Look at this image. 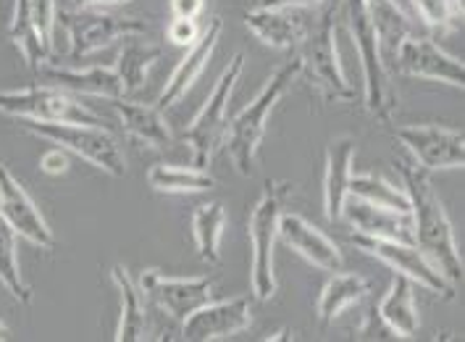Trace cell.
Instances as JSON below:
<instances>
[{"instance_id":"12","label":"cell","mask_w":465,"mask_h":342,"mask_svg":"<svg viewBox=\"0 0 465 342\" xmlns=\"http://www.w3.org/2000/svg\"><path fill=\"white\" fill-rule=\"evenodd\" d=\"M392 72L402 74V76H413V79L444 82V85L458 87V90L465 87L463 61L440 48V43H434L429 35H418V32H411L400 43V48L394 53L392 69H390V74Z\"/></svg>"},{"instance_id":"28","label":"cell","mask_w":465,"mask_h":342,"mask_svg":"<svg viewBox=\"0 0 465 342\" xmlns=\"http://www.w3.org/2000/svg\"><path fill=\"white\" fill-rule=\"evenodd\" d=\"M147 185L155 193L179 196V193H208L216 187V179L205 169L179 166V164H155L147 171Z\"/></svg>"},{"instance_id":"11","label":"cell","mask_w":465,"mask_h":342,"mask_svg":"<svg viewBox=\"0 0 465 342\" xmlns=\"http://www.w3.org/2000/svg\"><path fill=\"white\" fill-rule=\"evenodd\" d=\"M394 137L423 171L463 169L465 137L460 129L440 124H405L394 129Z\"/></svg>"},{"instance_id":"34","label":"cell","mask_w":465,"mask_h":342,"mask_svg":"<svg viewBox=\"0 0 465 342\" xmlns=\"http://www.w3.org/2000/svg\"><path fill=\"white\" fill-rule=\"evenodd\" d=\"M166 37L176 48H190L200 37V25H197V19H176L173 16L172 25L166 26Z\"/></svg>"},{"instance_id":"10","label":"cell","mask_w":465,"mask_h":342,"mask_svg":"<svg viewBox=\"0 0 465 342\" xmlns=\"http://www.w3.org/2000/svg\"><path fill=\"white\" fill-rule=\"evenodd\" d=\"M61 22L69 32L72 58H84L90 53H98L114 45L116 40L147 35V25L143 19L103 14L100 8H74V11L61 14Z\"/></svg>"},{"instance_id":"4","label":"cell","mask_w":465,"mask_h":342,"mask_svg":"<svg viewBox=\"0 0 465 342\" xmlns=\"http://www.w3.org/2000/svg\"><path fill=\"white\" fill-rule=\"evenodd\" d=\"M342 11L355 50L361 55V66H363L366 111L376 122L392 124L394 111H397V96L392 87V74L381 64L379 32H376L371 5H368V0H342Z\"/></svg>"},{"instance_id":"8","label":"cell","mask_w":465,"mask_h":342,"mask_svg":"<svg viewBox=\"0 0 465 342\" xmlns=\"http://www.w3.org/2000/svg\"><path fill=\"white\" fill-rule=\"evenodd\" d=\"M0 114L14 119H35V122H74L103 124L74 93L55 85H32L25 90L0 93Z\"/></svg>"},{"instance_id":"16","label":"cell","mask_w":465,"mask_h":342,"mask_svg":"<svg viewBox=\"0 0 465 342\" xmlns=\"http://www.w3.org/2000/svg\"><path fill=\"white\" fill-rule=\"evenodd\" d=\"M279 240L292 247L297 256H302L308 264L321 271H342L344 256L340 245L326 237L316 224L300 216V214H282L279 216Z\"/></svg>"},{"instance_id":"38","label":"cell","mask_w":465,"mask_h":342,"mask_svg":"<svg viewBox=\"0 0 465 342\" xmlns=\"http://www.w3.org/2000/svg\"><path fill=\"white\" fill-rule=\"evenodd\" d=\"M122 3H129V0H74L76 8H105V5H122Z\"/></svg>"},{"instance_id":"21","label":"cell","mask_w":465,"mask_h":342,"mask_svg":"<svg viewBox=\"0 0 465 342\" xmlns=\"http://www.w3.org/2000/svg\"><path fill=\"white\" fill-rule=\"evenodd\" d=\"M111 108L116 111L124 132L129 137H134L137 143L153 147V150H163L172 146V129L158 106H147V103L132 98H114Z\"/></svg>"},{"instance_id":"2","label":"cell","mask_w":465,"mask_h":342,"mask_svg":"<svg viewBox=\"0 0 465 342\" xmlns=\"http://www.w3.org/2000/svg\"><path fill=\"white\" fill-rule=\"evenodd\" d=\"M300 76V55L294 53L290 61H284L276 72L271 74L269 82L261 87V93L252 98L250 106H245L232 124H226L223 132V143L226 153L234 164V169L240 171L242 176L252 174L255 166V156L258 147L266 137V126H269V116L273 111V106L287 96V90L292 87V82Z\"/></svg>"},{"instance_id":"3","label":"cell","mask_w":465,"mask_h":342,"mask_svg":"<svg viewBox=\"0 0 465 342\" xmlns=\"http://www.w3.org/2000/svg\"><path fill=\"white\" fill-rule=\"evenodd\" d=\"M342 11V0H326L319 19H313L302 43L297 45L300 76H305L321 96L334 103H352L355 90L344 76L340 53H337V16Z\"/></svg>"},{"instance_id":"23","label":"cell","mask_w":465,"mask_h":342,"mask_svg":"<svg viewBox=\"0 0 465 342\" xmlns=\"http://www.w3.org/2000/svg\"><path fill=\"white\" fill-rule=\"evenodd\" d=\"M379 318L387 324V329L400 340H413L420 327L416 306V293H413V282L402 274H397L390 285L387 295L381 297V303L376 306Z\"/></svg>"},{"instance_id":"15","label":"cell","mask_w":465,"mask_h":342,"mask_svg":"<svg viewBox=\"0 0 465 342\" xmlns=\"http://www.w3.org/2000/svg\"><path fill=\"white\" fill-rule=\"evenodd\" d=\"M0 216L8 221V226L19 237H25L26 243L37 245L43 250L55 247L53 229L48 226L45 216L40 214L37 203L26 193L25 185L3 164H0Z\"/></svg>"},{"instance_id":"30","label":"cell","mask_w":465,"mask_h":342,"mask_svg":"<svg viewBox=\"0 0 465 342\" xmlns=\"http://www.w3.org/2000/svg\"><path fill=\"white\" fill-rule=\"evenodd\" d=\"M350 196L361 197L379 208L397 211V214H411V197L405 193V187H397L381 174H352Z\"/></svg>"},{"instance_id":"39","label":"cell","mask_w":465,"mask_h":342,"mask_svg":"<svg viewBox=\"0 0 465 342\" xmlns=\"http://www.w3.org/2000/svg\"><path fill=\"white\" fill-rule=\"evenodd\" d=\"M269 340H290V329H279L276 335H271Z\"/></svg>"},{"instance_id":"19","label":"cell","mask_w":465,"mask_h":342,"mask_svg":"<svg viewBox=\"0 0 465 342\" xmlns=\"http://www.w3.org/2000/svg\"><path fill=\"white\" fill-rule=\"evenodd\" d=\"M342 219H347V224L358 235L413 243V221H411V214H397V211L379 208V206H371V203L361 200V197L350 196L342 208Z\"/></svg>"},{"instance_id":"6","label":"cell","mask_w":465,"mask_h":342,"mask_svg":"<svg viewBox=\"0 0 465 342\" xmlns=\"http://www.w3.org/2000/svg\"><path fill=\"white\" fill-rule=\"evenodd\" d=\"M19 124L29 135L48 140L69 153H76L95 169L105 171L116 179L126 174V158H124L122 146L103 124L35 122V119H19Z\"/></svg>"},{"instance_id":"9","label":"cell","mask_w":465,"mask_h":342,"mask_svg":"<svg viewBox=\"0 0 465 342\" xmlns=\"http://www.w3.org/2000/svg\"><path fill=\"white\" fill-rule=\"evenodd\" d=\"M350 243L355 245L358 250H363L371 258L392 267L397 274L408 277L411 282H418L420 287H426L429 293H434L437 297H444V300L455 297V285L429 261V256L416 243L368 237V235H358V232L350 235Z\"/></svg>"},{"instance_id":"29","label":"cell","mask_w":465,"mask_h":342,"mask_svg":"<svg viewBox=\"0 0 465 342\" xmlns=\"http://www.w3.org/2000/svg\"><path fill=\"white\" fill-rule=\"evenodd\" d=\"M226 229V208L219 200L197 206L193 216V235H195L197 256L203 264L216 267L221 264V237Z\"/></svg>"},{"instance_id":"13","label":"cell","mask_w":465,"mask_h":342,"mask_svg":"<svg viewBox=\"0 0 465 342\" xmlns=\"http://www.w3.org/2000/svg\"><path fill=\"white\" fill-rule=\"evenodd\" d=\"M137 285L145 297L179 324L200 306L213 300V279L208 277H166L158 269H145Z\"/></svg>"},{"instance_id":"18","label":"cell","mask_w":465,"mask_h":342,"mask_svg":"<svg viewBox=\"0 0 465 342\" xmlns=\"http://www.w3.org/2000/svg\"><path fill=\"white\" fill-rule=\"evenodd\" d=\"M245 26L269 48L297 50L302 43L311 19L308 8H266L258 5L245 14Z\"/></svg>"},{"instance_id":"31","label":"cell","mask_w":465,"mask_h":342,"mask_svg":"<svg viewBox=\"0 0 465 342\" xmlns=\"http://www.w3.org/2000/svg\"><path fill=\"white\" fill-rule=\"evenodd\" d=\"M8 37L16 48L22 50L26 66L32 72H40L45 64L50 61V50H45L35 22H32V14H29V0H16L14 3V19L8 26Z\"/></svg>"},{"instance_id":"37","label":"cell","mask_w":465,"mask_h":342,"mask_svg":"<svg viewBox=\"0 0 465 342\" xmlns=\"http://www.w3.org/2000/svg\"><path fill=\"white\" fill-rule=\"evenodd\" d=\"M319 3H326V0H263L261 5H266V8H313Z\"/></svg>"},{"instance_id":"1","label":"cell","mask_w":465,"mask_h":342,"mask_svg":"<svg viewBox=\"0 0 465 342\" xmlns=\"http://www.w3.org/2000/svg\"><path fill=\"white\" fill-rule=\"evenodd\" d=\"M400 171L405 176V193L411 197L413 243L458 287V282L463 279V256L455 243L450 216L429 179V171H423L416 164H400Z\"/></svg>"},{"instance_id":"35","label":"cell","mask_w":465,"mask_h":342,"mask_svg":"<svg viewBox=\"0 0 465 342\" xmlns=\"http://www.w3.org/2000/svg\"><path fill=\"white\" fill-rule=\"evenodd\" d=\"M40 169L45 171V174H50V176L66 174V171H69V156H66V150H64V147H53L48 153H43Z\"/></svg>"},{"instance_id":"5","label":"cell","mask_w":465,"mask_h":342,"mask_svg":"<svg viewBox=\"0 0 465 342\" xmlns=\"http://www.w3.org/2000/svg\"><path fill=\"white\" fill-rule=\"evenodd\" d=\"M292 197L290 182H266L258 203L247 216L250 237V285L255 300H271L276 295V271H273V245L279 237V216L284 214V203Z\"/></svg>"},{"instance_id":"17","label":"cell","mask_w":465,"mask_h":342,"mask_svg":"<svg viewBox=\"0 0 465 342\" xmlns=\"http://www.w3.org/2000/svg\"><path fill=\"white\" fill-rule=\"evenodd\" d=\"M221 32H223V22H221V19H211L208 26L200 32L195 45L187 48V55L176 64V69H173L172 76H169V82L163 85V90H161V96H158V103H155V106H158L161 111L176 106L179 100L190 93V87L195 85L197 79L203 76V72L208 69V64H211V58H213V53H216Z\"/></svg>"},{"instance_id":"14","label":"cell","mask_w":465,"mask_h":342,"mask_svg":"<svg viewBox=\"0 0 465 342\" xmlns=\"http://www.w3.org/2000/svg\"><path fill=\"white\" fill-rule=\"evenodd\" d=\"M252 324V303L247 295L229 300H208L182 321V337L190 342H216L245 332Z\"/></svg>"},{"instance_id":"25","label":"cell","mask_w":465,"mask_h":342,"mask_svg":"<svg viewBox=\"0 0 465 342\" xmlns=\"http://www.w3.org/2000/svg\"><path fill=\"white\" fill-rule=\"evenodd\" d=\"M368 290H371V285H368L366 277L350 274V271H334V277L321 290L319 303H316V317L323 327L331 324L344 308H350L352 303L366 297Z\"/></svg>"},{"instance_id":"33","label":"cell","mask_w":465,"mask_h":342,"mask_svg":"<svg viewBox=\"0 0 465 342\" xmlns=\"http://www.w3.org/2000/svg\"><path fill=\"white\" fill-rule=\"evenodd\" d=\"M29 14L45 50H53V29L58 19V0H29Z\"/></svg>"},{"instance_id":"27","label":"cell","mask_w":465,"mask_h":342,"mask_svg":"<svg viewBox=\"0 0 465 342\" xmlns=\"http://www.w3.org/2000/svg\"><path fill=\"white\" fill-rule=\"evenodd\" d=\"M411 25L429 32H450L463 22V0H392Z\"/></svg>"},{"instance_id":"36","label":"cell","mask_w":465,"mask_h":342,"mask_svg":"<svg viewBox=\"0 0 465 342\" xmlns=\"http://www.w3.org/2000/svg\"><path fill=\"white\" fill-rule=\"evenodd\" d=\"M169 8L176 19H197L205 8V0H169Z\"/></svg>"},{"instance_id":"26","label":"cell","mask_w":465,"mask_h":342,"mask_svg":"<svg viewBox=\"0 0 465 342\" xmlns=\"http://www.w3.org/2000/svg\"><path fill=\"white\" fill-rule=\"evenodd\" d=\"M158 58H161V48H158V45H150V43H143L140 35L124 40L114 69H116L119 79H122L124 96H126V98L145 87L147 74L155 66Z\"/></svg>"},{"instance_id":"40","label":"cell","mask_w":465,"mask_h":342,"mask_svg":"<svg viewBox=\"0 0 465 342\" xmlns=\"http://www.w3.org/2000/svg\"><path fill=\"white\" fill-rule=\"evenodd\" d=\"M8 335H11V332H8V327L0 321V340H8Z\"/></svg>"},{"instance_id":"32","label":"cell","mask_w":465,"mask_h":342,"mask_svg":"<svg viewBox=\"0 0 465 342\" xmlns=\"http://www.w3.org/2000/svg\"><path fill=\"white\" fill-rule=\"evenodd\" d=\"M16 232L8 226V221L0 216V285L14 295L22 306L32 303V290L22 277L19 258H16Z\"/></svg>"},{"instance_id":"7","label":"cell","mask_w":465,"mask_h":342,"mask_svg":"<svg viewBox=\"0 0 465 342\" xmlns=\"http://www.w3.org/2000/svg\"><path fill=\"white\" fill-rule=\"evenodd\" d=\"M245 72V53H237L229 66L221 72L216 87L211 90V96L205 100V106L195 114L193 124L184 129V143L193 153V166L205 169L213 161L216 147L223 143V132H226V111L234 96V87L240 82V76Z\"/></svg>"},{"instance_id":"22","label":"cell","mask_w":465,"mask_h":342,"mask_svg":"<svg viewBox=\"0 0 465 342\" xmlns=\"http://www.w3.org/2000/svg\"><path fill=\"white\" fill-rule=\"evenodd\" d=\"M40 76L55 85V87H64L74 96H95V98H126L124 96V85L119 79L116 69H108V66H90V69H55V66H43Z\"/></svg>"},{"instance_id":"24","label":"cell","mask_w":465,"mask_h":342,"mask_svg":"<svg viewBox=\"0 0 465 342\" xmlns=\"http://www.w3.org/2000/svg\"><path fill=\"white\" fill-rule=\"evenodd\" d=\"M111 282L116 285V290L122 295V318H119V329H116V340L119 342H140L147 335V314H145V295L140 290V285L129 277V271L124 267L111 269Z\"/></svg>"},{"instance_id":"20","label":"cell","mask_w":465,"mask_h":342,"mask_svg":"<svg viewBox=\"0 0 465 342\" xmlns=\"http://www.w3.org/2000/svg\"><path fill=\"white\" fill-rule=\"evenodd\" d=\"M355 164V140L337 137L326 150V171H323V214L329 221L342 219V208L350 197V179Z\"/></svg>"}]
</instances>
